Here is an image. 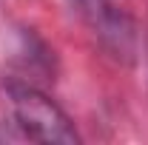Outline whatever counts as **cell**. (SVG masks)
<instances>
[{
	"label": "cell",
	"instance_id": "1",
	"mask_svg": "<svg viewBox=\"0 0 148 145\" xmlns=\"http://www.w3.org/2000/svg\"><path fill=\"white\" fill-rule=\"evenodd\" d=\"M9 105L17 140L32 142H80V134L74 128L71 117L57 105L49 94L32 83H12L9 85Z\"/></svg>",
	"mask_w": 148,
	"mask_h": 145
},
{
	"label": "cell",
	"instance_id": "2",
	"mask_svg": "<svg viewBox=\"0 0 148 145\" xmlns=\"http://www.w3.org/2000/svg\"><path fill=\"white\" fill-rule=\"evenodd\" d=\"M69 6L114 60L120 63L137 60V49H140L137 23L123 6H117L114 0H69Z\"/></svg>",
	"mask_w": 148,
	"mask_h": 145
}]
</instances>
